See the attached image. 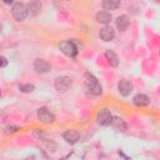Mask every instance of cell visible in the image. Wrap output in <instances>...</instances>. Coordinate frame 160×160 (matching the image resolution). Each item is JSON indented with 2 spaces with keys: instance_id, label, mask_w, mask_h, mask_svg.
<instances>
[{
  "instance_id": "cell-1",
  "label": "cell",
  "mask_w": 160,
  "mask_h": 160,
  "mask_svg": "<svg viewBox=\"0 0 160 160\" xmlns=\"http://www.w3.org/2000/svg\"><path fill=\"white\" fill-rule=\"evenodd\" d=\"M84 81H85V86L86 89L92 94V95H101L102 92V88L99 82V80L90 72H85L84 74Z\"/></svg>"
},
{
  "instance_id": "cell-2",
  "label": "cell",
  "mask_w": 160,
  "mask_h": 160,
  "mask_svg": "<svg viewBox=\"0 0 160 160\" xmlns=\"http://www.w3.org/2000/svg\"><path fill=\"white\" fill-rule=\"evenodd\" d=\"M11 14H12L14 19L18 20V21L25 20L29 16V10L26 8V4H24V2H15V4H12Z\"/></svg>"
},
{
  "instance_id": "cell-3",
  "label": "cell",
  "mask_w": 160,
  "mask_h": 160,
  "mask_svg": "<svg viewBox=\"0 0 160 160\" xmlns=\"http://www.w3.org/2000/svg\"><path fill=\"white\" fill-rule=\"evenodd\" d=\"M55 89L59 91V92H66L71 85H72V80L70 76H66V75H62V76H58L55 79Z\"/></svg>"
},
{
  "instance_id": "cell-4",
  "label": "cell",
  "mask_w": 160,
  "mask_h": 160,
  "mask_svg": "<svg viewBox=\"0 0 160 160\" xmlns=\"http://www.w3.org/2000/svg\"><path fill=\"white\" fill-rule=\"evenodd\" d=\"M36 116H38V120H39L40 122H42V124H50V122H52V121L55 120L54 114H52L49 109H46V108H40V109H38Z\"/></svg>"
},
{
  "instance_id": "cell-5",
  "label": "cell",
  "mask_w": 160,
  "mask_h": 160,
  "mask_svg": "<svg viewBox=\"0 0 160 160\" xmlns=\"http://www.w3.org/2000/svg\"><path fill=\"white\" fill-rule=\"evenodd\" d=\"M59 49L61 50L62 54H65L69 58H74L78 54V48L71 41H62V42H60Z\"/></svg>"
},
{
  "instance_id": "cell-6",
  "label": "cell",
  "mask_w": 160,
  "mask_h": 160,
  "mask_svg": "<svg viewBox=\"0 0 160 160\" xmlns=\"http://www.w3.org/2000/svg\"><path fill=\"white\" fill-rule=\"evenodd\" d=\"M96 121H98V124L101 125V126H108V125H110L111 121H112V115H111V112H110L108 109H102V110H100V111L98 112V115H96Z\"/></svg>"
},
{
  "instance_id": "cell-7",
  "label": "cell",
  "mask_w": 160,
  "mask_h": 160,
  "mask_svg": "<svg viewBox=\"0 0 160 160\" xmlns=\"http://www.w3.org/2000/svg\"><path fill=\"white\" fill-rule=\"evenodd\" d=\"M34 69L38 74H46L51 70V65L44 60V59H35L34 61Z\"/></svg>"
},
{
  "instance_id": "cell-8",
  "label": "cell",
  "mask_w": 160,
  "mask_h": 160,
  "mask_svg": "<svg viewBox=\"0 0 160 160\" xmlns=\"http://www.w3.org/2000/svg\"><path fill=\"white\" fill-rule=\"evenodd\" d=\"M118 90H119L120 95H122V96H129V95L132 92V90H134V85H132L129 80L122 79V80H120L119 84H118Z\"/></svg>"
},
{
  "instance_id": "cell-9",
  "label": "cell",
  "mask_w": 160,
  "mask_h": 160,
  "mask_svg": "<svg viewBox=\"0 0 160 160\" xmlns=\"http://www.w3.org/2000/svg\"><path fill=\"white\" fill-rule=\"evenodd\" d=\"M99 36H100V39L102 41H111L115 38V31H114V29L111 26L104 25L99 31Z\"/></svg>"
},
{
  "instance_id": "cell-10",
  "label": "cell",
  "mask_w": 160,
  "mask_h": 160,
  "mask_svg": "<svg viewBox=\"0 0 160 160\" xmlns=\"http://www.w3.org/2000/svg\"><path fill=\"white\" fill-rule=\"evenodd\" d=\"M64 139H65V141L66 142H69V144H75V142H78V140L80 139V132H79V130H76V129H69V130H66L65 132H64Z\"/></svg>"
},
{
  "instance_id": "cell-11",
  "label": "cell",
  "mask_w": 160,
  "mask_h": 160,
  "mask_svg": "<svg viewBox=\"0 0 160 160\" xmlns=\"http://www.w3.org/2000/svg\"><path fill=\"white\" fill-rule=\"evenodd\" d=\"M26 8H28V10H29V15L36 16V15L40 14V11H41V2L38 1V0L29 1V2L26 4Z\"/></svg>"
},
{
  "instance_id": "cell-12",
  "label": "cell",
  "mask_w": 160,
  "mask_h": 160,
  "mask_svg": "<svg viewBox=\"0 0 160 160\" xmlns=\"http://www.w3.org/2000/svg\"><path fill=\"white\" fill-rule=\"evenodd\" d=\"M130 25V19L128 15H120L118 16L116 19V28L120 30V31H125Z\"/></svg>"
},
{
  "instance_id": "cell-13",
  "label": "cell",
  "mask_w": 160,
  "mask_h": 160,
  "mask_svg": "<svg viewBox=\"0 0 160 160\" xmlns=\"http://www.w3.org/2000/svg\"><path fill=\"white\" fill-rule=\"evenodd\" d=\"M132 101H134V104H135L136 106H148V105L150 104V99H149V96L145 95V94H136V95L134 96Z\"/></svg>"
},
{
  "instance_id": "cell-14",
  "label": "cell",
  "mask_w": 160,
  "mask_h": 160,
  "mask_svg": "<svg viewBox=\"0 0 160 160\" xmlns=\"http://www.w3.org/2000/svg\"><path fill=\"white\" fill-rule=\"evenodd\" d=\"M96 21L100 22V24H109L111 21V14L109 11H105V10H101L96 14Z\"/></svg>"
},
{
  "instance_id": "cell-15",
  "label": "cell",
  "mask_w": 160,
  "mask_h": 160,
  "mask_svg": "<svg viewBox=\"0 0 160 160\" xmlns=\"http://www.w3.org/2000/svg\"><path fill=\"white\" fill-rule=\"evenodd\" d=\"M105 58L108 59V61L110 62L111 66L116 68V66L119 65V58H118V55H116L112 50H106V51H105Z\"/></svg>"
},
{
  "instance_id": "cell-16",
  "label": "cell",
  "mask_w": 160,
  "mask_h": 160,
  "mask_svg": "<svg viewBox=\"0 0 160 160\" xmlns=\"http://www.w3.org/2000/svg\"><path fill=\"white\" fill-rule=\"evenodd\" d=\"M111 125L116 131H125L126 130V122L120 118H112Z\"/></svg>"
},
{
  "instance_id": "cell-17",
  "label": "cell",
  "mask_w": 160,
  "mask_h": 160,
  "mask_svg": "<svg viewBox=\"0 0 160 160\" xmlns=\"http://www.w3.org/2000/svg\"><path fill=\"white\" fill-rule=\"evenodd\" d=\"M120 6V1L118 0H104L102 1V8L106 10H115Z\"/></svg>"
},
{
  "instance_id": "cell-18",
  "label": "cell",
  "mask_w": 160,
  "mask_h": 160,
  "mask_svg": "<svg viewBox=\"0 0 160 160\" xmlns=\"http://www.w3.org/2000/svg\"><path fill=\"white\" fill-rule=\"evenodd\" d=\"M19 90H20L21 92L28 94V92H32V91L35 90V86H34L32 84H20V85H19Z\"/></svg>"
},
{
  "instance_id": "cell-19",
  "label": "cell",
  "mask_w": 160,
  "mask_h": 160,
  "mask_svg": "<svg viewBox=\"0 0 160 160\" xmlns=\"http://www.w3.org/2000/svg\"><path fill=\"white\" fill-rule=\"evenodd\" d=\"M15 130H18V126H14V125H9V126H6V128H5V134L12 132V131H15Z\"/></svg>"
},
{
  "instance_id": "cell-20",
  "label": "cell",
  "mask_w": 160,
  "mask_h": 160,
  "mask_svg": "<svg viewBox=\"0 0 160 160\" xmlns=\"http://www.w3.org/2000/svg\"><path fill=\"white\" fill-rule=\"evenodd\" d=\"M0 60H1V68H5V66L8 65V59H6L5 56H1Z\"/></svg>"
}]
</instances>
